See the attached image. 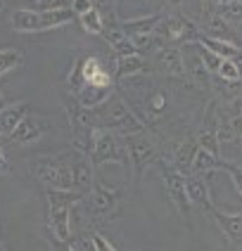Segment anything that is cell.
I'll return each mask as SVG.
<instances>
[{
	"instance_id": "cell-19",
	"label": "cell",
	"mask_w": 242,
	"mask_h": 251,
	"mask_svg": "<svg viewBox=\"0 0 242 251\" xmlns=\"http://www.w3.org/2000/svg\"><path fill=\"white\" fill-rule=\"evenodd\" d=\"M199 45H204L207 50H212L214 55H218L221 59H235L240 55V45L238 43H230V41H221V38H209V36H199L197 38Z\"/></svg>"
},
{
	"instance_id": "cell-4",
	"label": "cell",
	"mask_w": 242,
	"mask_h": 251,
	"mask_svg": "<svg viewBox=\"0 0 242 251\" xmlns=\"http://www.w3.org/2000/svg\"><path fill=\"white\" fill-rule=\"evenodd\" d=\"M90 161L93 166L98 168L102 164H109V161H116V164H124L128 166V150H126V140L121 138L119 133L114 130H105V128H98L95 135H93V152H90Z\"/></svg>"
},
{
	"instance_id": "cell-21",
	"label": "cell",
	"mask_w": 242,
	"mask_h": 251,
	"mask_svg": "<svg viewBox=\"0 0 242 251\" xmlns=\"http://www.w3.org/2000/svg\"><path fill=\"white\" fill-rule=\"evenodd\" d=\"M166 104H169V98H166V93H164L161 88L152 90V93H150V98L145 100V112H147V119H150V121L159 119L161 114L166 112Z\"/></svg>"
},
{
	"instance_id": "cell-29",
	"label": "cell",
	"mask_w": 242,
	"mask_h": 251,
	"mask_svg": "<svg viewBox=\"0 0 242 251\" xmlns=\"http://www.w3.org/2000/svg\"><path fill=\"white\" fill-rule=\"evenodd\" d=\"M195 48H197V55H199V59H202V64L207 67V71H209V74H216L218 64H221V57L214 55L212 50H207V48L199 45V43H195Z\"/></svg>"
},
{
	"instance_id": "cell-5",
	"label": "cell",
	"mask_w": 242,
	"mask_h": 251,
	"mask_svg": "<svg viewBox=\"0 0 242 251\" xmlns=\"http://www.w3.org/2000/svg\"><path fill=\"white\" fill-rule=\"evenodd\" d=\"M126 150H128V159L135 168V180H140L145 168L152 164V159H157V142L147 135V128L140 133H133L126 135Z\"/></svg>"
},
{
	"instance_id": "cell-31",
	"label": "cell",
	"mask_w": 242,
	"mask_h": 251,
	"mask_svg": "<svg viewBox=\"0 0 242 251\" xmlns=\"http://www.w3.org/2000/svg\"><path fill=\"white\" fill-rule=\"evenodd\" d=\"M88 237H90V242H93V249L95 251H119L109 239L102 235V232H90Z\"/></svg>"
},
{
	"instance_id": "cell-2",
	"label": "cell",
	"mask_w": 242,
	"mask_h": 251,
	"mask_svg": "<svg viewBox=\"0 0 242 251\" xmlns=\"http://www.w3.org/2000/svg\"><path fill=\"white\" fill-rule=\"evenodd\" d=\"M76 14L71 12V7L62 10H17L12 12V28L17 33H41L50 28L67 26L74 22Z\"/></svg>"
},
{
	"instance_id": "cell-11",
	"label": "cell",
	"mask_w": 242,
	"mask_h": 251,
	"mask_svg": "<svg viewBox=\"0 0 242 251\" xmlns=\"http://www.w3.org/2000/svg\"><path fill=\"white\" fill-rule=\"evenodd\" d=\"M147 71V59L142 55H121L114 57V81L138 78Z\"/></svg>"
},
{
	"instance_id": "cell-42",
	"label": "cell",
	"mask_w": 242,
	"mask_h": 251,
	"mask_svg": "<svg viewBox=\"0 0 242 251\" xmlns=\"http://www.w3.org/2000/svg\"><path fill=\"white\" fill-rule=\"evenodd\" d=\"M238 2H242V0H238Z\"/></svg>"
},
{
	"instance_id": "cell-33",
	"label": "cell",
	"mask_w": 242,
	"mask_h": 251,
	"mask_svg": "<svg viewBox=\"0 0 242 251\" xmlns=\"http://www.w3.org/2000/svg\"><path fill=\"white\" fill-rule=\"evenodd\" d=\"M69 7H71V12L79 17V14H83V12H88V10H93L95 5H93V0H71Z\"/></svg>"
},
{
	"instance_id": "cell-10",
	"label": "cell",
	"mask_w": 242,
	"mask_h": 251,
	"mask_svg": "<svg viewBox=\"0 0 242 251\" xmlns=\"http://www.w3.org/2000/svg\"><path fill=\"white\" fill-rule=\"evenodd\" d=\"M155 64L157 69L173 78H185L183 50L176 45H157L155 48Z\"/></svg>"
},
{
	"instance_id": "cell-39",
	"label": "cell",
	"mask_w": 242,
	"mask_h": 251,
	"mask_svg": "<svg viewBox=\"0 0 242 251\" xmlns=\"http://www.w3.org/2000/svg\"><path fill=\"white\" fill-rule=\"evenodd\" d=\"M0 12H2V0H0Z\"/></svg>"
},
{
	"instance_id": "cell-6",
	"label": "cell",
	"mask_w": 242,
	"mask_h": 251,
	"mask_svg": "<svg viewBox=\"0 0 242 251\" xmlns=\"http://www.w3.org/2000/svg\"><path fill=\"white\" fill-rule=\"evenodd\" d=\"M48 130H50V121H48L43 114L28 112L27 116L19 121V126L10 133V140H12L14 145H33V142H38V140L45 138Z\"/></svg>"
},
{
	"instance_id": "cell-25",
	"label": "cell",
	"mask_w": 242,
	"mask_h": 251,
	"mask_svg": "<svg viewBox=\"0 0 242 251\" xmlns=\"http://www.w3.org/2000/svg\"><path fill=\"white\" fill-rule=\"evenodd\" d=\"M79 22H81V28L85 33H90V36H102V31H105V19H102L98 7L79 14Z\"/></svg>"
},
{
	"instance_id": "cell-26",
	"label": "cell",
	"mask_w": 242,
	"mask_h": 251,
	"mask_svg": "<svg viewBox=\"0 0 242 251\" xmlns=\"http://www.w3.org/2000/svg\"><path fill=\"white\" fill-rule=\"evenodd\" d=\"M216 76H218L221 81H226V83H240L242 81L240 69H238V64H235L233 59H221V64H218V69H216Z\"/></svg>"
},
{
	"instance_id": "cell-8",
	"label": "cell",
	"mask_w": 242,
	"mask_h": 251,
	"mask_svg": "<svg viewBox=\"0 0 242 251\" xmlns=\"http://www.w3.org/2000/svg\"><path fill=\"white\" fill-rule=\"evenodd\" d=\"M119 201H121V190L112 187V185H107V182H102V180H95L93 190L83 197L85 209L90 211V213H98V216L100 213H109Z\"/></svg>"
},
{
	"instance_id": "cell-37",
	"label": "cell",
	"mask_w": 242,
	"mask_h": 251,
	"mask_svg": "<svg viewBox=\"0 0 242 251\" xmlns=\"http://www.w3.org/2000/svg\"><path fill=\"white\" fill-rule=\"evenodd\" d=\"M0 161H5V154H2V145H0Z\"/></svg>"
},
{
	"instance_id": "cell-1",
	"label": "cell",
	"mask_w": 242,
	"mask_h": 251,
	"mask_svg": "<svg viewBox=\"0 0 242 251\" xmlns=\"http://www.w3.org/2000/svg\"><path fill=\"white\" fill-rule=\"evenodd\" d=\"M95 114H98V126L100 128L114 130V133H119L121 138L133 135V133H140V130L147 128V126L135 116V112L126 104V100L121 98V95H116V93H114L112 98L107 100L102 107H98Z\"/></svg>"
},
{
	"instance_id": "cell-20",
	"label": "cell",
	"mask_w": 242,
	"mask_h": 251,
	"mask_svg": "<svg viewBox=\"0 0 242 251\" xmlns=\"http://www.w3.org/2000/svg\"><path fill=\"white\" fill-rule=\"evenodd\" d=\"M202 36H209V38H221V41H230L235 43V33L221 14L216 12L212 17H207V26H204V33Z\"/></svg>"
},
{
	"instance_id": "cell-3",
	"label": "cell",
	"mask_w": 242,
	"mask_h": 251,
	"mask_svg": "<svg viewBox=\"0 0 242 251\" xmlns=\"http://www.w3.org/2000/svg\"><path fill=\"white\" fill-rule=\"evenodd\" d=\"M31 176L48 190H74L69 159L64 156H38L31 161Z\"/></svg>"
},
{
	"instance_id": "cell-34",
	"label": "cell",
	"mask_w": 242,
	"mask_h": 251,
	"mask_svg": "<svg viewBox=\"0 0 242 251\" xmlns=\"http://www.w3.org/2000/svg\"><path fill=\"white\" fill-rule=\"evenodd\" d=\"M48 244H50V251H76V247H71V242H59L53 235L48 239Z\"/></svg>"
},
{
	"instance_id": "cell-17",
	"label": "cell",
	"mask_w": 242,
	"mask_h": 251,
	"mask_svg": "<svg viewBox=\"0 0 242 251\" xmlns=\"http://www.w3.org/2000/svg\"><path fill=\"white\" fill-rule=\"evenodd\" d=\"M28 112H31V109H28V102H12V104H5V107L0 109V133H2V135H10Z\"/></svg>"
},
{
	"instance_id": "cell-15",
	"label": "cell",
	"mask_w": 242,
	"mask_h": 251,
	"mask_svg": "<svg viewBox=\"0 0 242 251\" xmlns=\"http://www.w3.org/2000/svg\"><path fill=\"white\" fill-rule=\"evenodd\" d=\"M197 142L195 138H185L181 140L176 147H173V152H171V164L169 166L173 171H178V173H190V166H192V159H195V154H197Z\"/></svg>"
},
{
	"instance_id": "cell-27",
	"label": "cell",
	"mask_w": 242,
	"mask_h": 251,
	"mask_svg": "<svg viewBox=\"0 0 242 251\" xmlns=\"http://www.w3.org/2000/svg\"><path fill=\"white\" fill-rule=\"evenodd\" d=\"M218 14L226 19L228 24L230 22H242V2H238V0H223L221 7H218Z\"/></svg>"
},
{
	"instance_id": "cell-14",
	"label": "cell",
	"mask_w": 242,
	"mask_h": 251,
	"mask_svg": "<svg viewBox=\"0 0 242 251\" xmlns=\"http://www.w3.org/2000/svg\"><path fill=\"white\" fill-rule=\"evenodd\" d=\"M81 76H83V85H114V76L93 55L81 59Z\"/></svg>"
},
{
	"instance_id": "cell-36",
	"label": "cell",
	"mask_w": 242,
	"mask_h": 251,
	"mask_svg": "<svg viewBox=\"0 0 242 251\" xmlns=\"http://www.w3.org/2000/svg\"><path fill=\"white\" fill-rule=\"evenodd\" d=\"M2 171H7V161H0V173Z\"/></svg>"
},
{
	"instance_id": "cell-16",
	"label": "cell",
	"mask_w": 242,
	"mask_h": 251,
	"mask_svg": "<svg viewBox=\"0 0 242 251\" xmlns=\"http://www.w3.org/2000/svg\"><path fill=\"white\" fill-rule=\"evenodd\" d=\"M159 22H161V14H147V17H135V19H119V28L126 33L128 38L150 36V33H155Z\"/></svg>"
},
{
	"instance_id": "cell-38",
	"label": "cell",
	"mask_w": 242,
	"mask_h": 251,
	"mask_svg": "<svg viewBox=\"0 0 242 251\" xmlns=\"http://www.w3.org/2000/svg\"><path fill=\"white\" fill-rule=\"evenodd\" d=\"M0 251H7V249H5V244H2V242H0Z\"/></svg>"
},
{
	"instance_id": "cell-41",
	"label": "cell",
	"mask_w": 242,
	"mask_h": 251,
	"mask_svg": "<svg viewBox=\"0 0 242 251\" xmlns=\"http://www.w3.org/2000/svg\"><path fill=\"white\" fill-rule=\"evenodd\" d=\"M240 114H242V107H240Z\"/></svg>"
},
{
	"instance_id": "cell-7",
	"label": "cell",
	"mask_w": 242,
	"mask_h": 251,
	"mask_svg": "<svg viewBox=\"0 0 242 251\" xmlns=\"http://www.w3.org/2000/svg\"><path fill=\"white\" fill-rule=\"evenodd\" d=\"M161 178H164V187H166V195H169L173 209L178 211V216H181L183 221H188L192 204H190V199L185 195V176L178 173V171H173L171 166H164Z\"/></svg>"
},
{
	"instance_id": "cell-43",
	"label": "cell",
	"mask_w": 242,
	"mask_h": 251,
	"mask_svg": "<svg viewBox=\"0 0 242 251\" xmlns=\"http://www.w3.org/2000/svg\"><path fill=\"white\" fill-rule=\"evenodd\" d=\"M240 251H242V249H240Z\"/></svg>"
},
{
	"instance_id": "cell-13",
	"label": "cell",
	"mask_w": 242,
	"mask_h": 251,
	"mask_svg": "<svg viewBox=\"0 0 242 251\" xmlns=\"http://www.w3.org/2000/svg\"><path fill=\"white\" fill-rule=\"evenodd\" d=\"M114 95V85H81L74 98L85 109H98Z\"/></svg>"
},
{
	"instance_id": "cell-18",
	"label": "cell",
	"mask_w": 242,
	"mask_h": 251,
	"mask_svg": "<svg viewBox=\"0 0 242 251\" xmlns=\"http://www.w3.org/2000/svg\"><path fill=\"white\" fill-rule=\"evenodd\" d=\"M212 216L226 237L235 239V242H242V211L240 213H223V211H218L216 206H212Z\"/></svg>"
},
{
	"instance_id": "cell-35",
	"label": "cell",
	"mask_w": 242,
	"mask_h": 251,
	"mask_svg": "<svg viewBox=\"0 0 242 251\" xmlns=\"http://www.w3.org/2000/svg\"><path fill=\"white\" fill-rule=\"evenodd\" d=\"M22 2H28V5H31V7H24V10H33V7H36V0H22Z\"/></svg>"
},
{
	"instance_id": "cell-40",
	"label": "cell",
	"mask_w": 242,
	"mask_h": 251,
	"mask_svg": "<svg viewBox=\"0 0 242 251\" xmlns=\"http://www.w3.org/2000/svg\"><path fill=\"white\" fill-rule=\"evenodd\" d=\"M67 2H69V5H71V0H67Z\"/></svg>"
},
{
	"instance_id": "cell-28",
	"label": "cell",
	"mask_w": 242,
	"mask_h": 251,
	"mask_svg": "<svg viewBox=\"0 0 242 251\" xmlns=\"http://www.w3.org/2000/svg\"><path fill=\"white\" fill-rule=\"evenodd\" d=\"M218 171H223V173L230 176L235 190L242 195V166L240 164H235V161H223V159H221V161H218Z\"/></svg>"
},
{
	"instance_id": "cell-24",
	"label": "cell",
	"mask_w": 242,
	"mask_h": 251,
	"mask_svg": "<svg viewBox=\"0 0 242 251\" xmlns=\"http://www.w3.org/2000/svg\"><path fill=\"white\" fill-rule=\"evenodd\" d=\"M195 142H197L199 150H204V152L214 154V156H221V142H218V138H216L214 128L202 126V128L197 130V135H195Z\"/></svg>"
},
{
	"instance_id": "cell-30",
	"label": "cell",
	"mask_w": 242,
	"mask_h": 251,
	"mask_svg": "<svg viewBox=\"0 0 242 251\" xmlns=\"http://www.w3.org/2000/svg\"><path fill=\"white\" fill-rule=\"evenodd\" d=\"M93 5L100 10L105 22H119L116 19V7H119V0H93Z\"/></svg>"
},
{
	"instance_id": "cell-22",
	"label": "cell",
	"mask_w": 242,
	"mask_h": 251,
	"mask_svg": "<svg viewBox=\"0 0 242 251\" xmlns=\"http://www.w3.org/2000/svg\"><path fill=\"white\" fill-rule=\"evenodd\" d=\"M218 161H221V156H214V154L204 152V150H197L195 159H192V166H190V173L202 176V173H212V171H218Z\"/></svg>"
},
{
	"instance_id": "cell-9",
	"label": "cell",
	"mask_w": 242,
	"mask_h": 251,
	"mask_svg": "<svg viewBox=\"0 0 242 251\" xmlns=\"http://www.w3.org/2000/svg\"><path fill=\"white\" fill-rule=\"evenodd\" d=\"M69 166H71V180H74V192L85 197L95 185V166H93L90 156L74 152V156L69 159Z\"/></svg>"
},
{
	"instance_id": "cell-12",
	"label": "cell",
	"mask_w": 242,
	"mask_h": 251,
	"mask_svg": "<svg viewBox=\"0 0 242 251\" xmlns=\"http://www.w3.org/2000/svg\"><path fill=\"white\" fill-rule=\"evenodd\" d=\"M185 195L190 199V204L204 209L207 213L212 211V195H209V185L204 182V178H199L195 173H185Z\"/></svg>"
},
{
	"instance_id": "cell-32",
	"label": "cell",
	"mask_w": 242,
	"mask_h": 251,
	"mask_svg": "<svg viewBox=\"0 0 242 251\" xmlns=\"http://www.w3.org/2000/svg\"><path fill=\"white\" fill-rule=\"evenodd\" d=\"M62 7H69V2L67 0H36L33 10H62Z\"/></svg>"
},
{
	"instance_id": "cell-23",
	"label": "cell",
	"mask_w": 242,
	"mask_h": 251,
	"mask_svg": "<svg viewBox=\"0 0 242 251\" xmlns=\"http://www.w3.org/2000/svg\"><path fill=\"white\" fill-rule=\"evenodd\" d=\"M24 64V52L19 48H2L0 50V76L19 69Z\"/></svg>"
}]
</instances>
